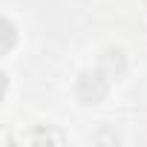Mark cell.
Returning a JSON list of instances; mask_svg holds the SVG:
<instances>
[{
    "mask_svg": "<svg viewBox=\"0 0 147 147\" xmlns=\"http://www.w3.org/2000/svg\"><path fill=\"white\" fill-rule=\"evenodd\" d=\"M110 75L98 66V69H87V72H81L78 75V84H75V95L81 98V104H98L104 95H107V90H110Z\"/></svg>",
    "mask_w": 147,
    "mask_h": 147,
    "instance_id": "1",
    "label": "cell"
},
{
    "mask_svg": "<svg viewBox=\"0 0 147 147\" xmlns=\"http://www.w3.org/2000/svg\"><path fill=\"white\" fill-rule=\"evenodd\" d=\"M110 78H118V75H124V69H127V58H124V52L121 49H115V46H110V49H104V55H101V63H98Z\"/></svg>",
    "mask_w": 147,
    "mask_h": 147,
    "instance_id": "2",
    "label": "cell"
},
{
    "mask_svg": "<svg viewBox=\"0 0 147 147\" xmlns=\"http://www.w3.org/2000/svg\"><path fill=\"white\" fill-rule=\"evenodd\" d=\"M26 141H29V144H61V141H63V136H61L58 130L38 127V130H32V133L26 136Z\"/></svg>",
    "mask_w": 147,
    "mask_h": 147,
    "instance_id": "3",
    "label": "cell"
},
{
    "mask_svg": "<svg viewBox=\"0 0 147 147\" xmlns=\"http://www.w3.org/2000/svg\"><path fill=\"white\" fill-rule=\"evenodd\" d=\"M0 29H3V43H0V52H3V55H9V52L15 49V43H18V26H15L9 18H3Z\"/></svg>",
    "mask_w": 147,
    "mask_h": 147,
    "instance_id": "4",
    "label": "cell"
}]
</instances>
